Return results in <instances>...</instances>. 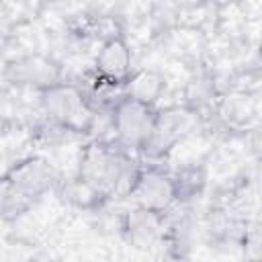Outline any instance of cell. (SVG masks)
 <instances>
[{"mask_svg": "<svg viewBox=\"0 0 262 262\" xmlns=\"http://www.w3.org/2000/svg\"><path fill=\"white\" fill-rule=\"evenodd\" d=\"M2 80L10 88H16V90L39 92V90L63 80V66L49 53L23 51L16 57L4 61Z\"/></svg>", "mask_w": 262, "mask_h": 262, "instance_id": "6", "label": "cell"}, {"mask_svg": "<svg viewBox=\"0 0 262 262\" xmlns=\"http://www.w3.org/2000/svg\"><path fill=\"white\" fill-rule=\"evenodd\" d=\"M168 170H170V178L174 184L176 205H188L205 192L207 182H209V170H207L205 160L178 164L176 168H168Z\"/></svg>", "mask_w": 262, "mask_h": 262, "instance_id": "10", "label": "cell"}, {"mask_svg": "<svg viewBox=\"0 0 262 262\" xmlns=\"http://www.w3.org/2000/svg\"><path fill=\"white\" fill-rule=\"evenodd\" d=\"M125 199L137 209H145L158 215H168L176 205L170 170L164 164L139 162Z\"/></svg>", "mask_w": 262, "mask_h": 262, "instance_id": "5", "label": "cell"}, {"mask_svg": "<svg viewBox=\"0 0 262 262\" xmlns=\"http://www.w3.org/2000/svg\"><path fill=\"white\" fill-rule=\"evenodd\" d=\"M168 90V78L162 70L158 68H137L131 72V76L123 84V94L131 100L149 104V106H160V100L164 98Z\"/></svg>", "mask_w": 262, "mask_h": 262, "instance_id": "9", "label": "cell"}, {"mask_svg": "<svg viewBox=\"0 0 262 262\" xmlns=\"http://www.w3.org/2000/svg\"><path fill=\"white\" fill-rule=\"evenodd\" d=\"M156 106L131 100L123 96L115 108L108 113V131L111 139L117 147L131 156H139L141 147L149 139L154 121H156ZM139 160V158H137Z\"/></svg>", "mask_w": 262, "mask_h": 262, "instance_id": "4", "label": "cell"}, {"mask_svg": "<svg viewBox=\"0 0 262 262\" xmlns=\"http://www.w3.org/2000/svg\"><path fill=\"white\" fill-rule=\"evenodd\" d=\"M164 229H166V215H158L137 207L125 211L119 223V231L127 239V244L139 250H147L158 239H162Z\"/></svg>", "mask_w": 262, "mask_h": 262, "instance_id": "8", "label": "cell"}, {"mask_svg": "<svg viewBox=\"0 0 262 262\" xmlns=\"http://www.w3.org/2000/svg\"><path fill=\"white\" fill-rule=\"evenodd\" d=\"M201 117L182 104L158 106L156 121L149 139L139 151V162L143 164H164L168 156L192 133L199 131Z\"/></svg>", "mask_w": 262, "mask_h": 262, "instance_id": "2", "label": "cell"}, {"mask_svg": "<svg viewBox=\"0 0 262 262\" xmlns=\"http://www.w3.org/2000/svg\"><path fill=\"white\" fill-rule=\"evenodd\" d=\"M39 117L76 133L82 137H92L96 127V115L90 108L84 90L70 80L55 82L37 92Z\"/></svg>", "mask_w": 262, "mask_h": 262, "instance_id": "1", "label": "cell"}, {"mask_svg": "<svg viewBox=\"0 0 262 262\" xmlns=\"http://www.w3.org/2000/svg\"><path fill=\"white\" fill-rule=\"evenodd\" d=\"M0 174L31 209L49 196V192H57L63 178L55 164L43 154H25Z\"/></svg>", "mask_w": 262, "mask_h": 262, "instance_id": "3", "label": "cell"}, {"mask_svg": "<svg viewBox=\"0 0 262 262\" xmlns=\"http://www.w3.org/2000/svg\"><path fill=\"white\" fill-rule=\"evenodd\" d=\"M246 262H260V258H248Z\"/></svg>", "mask_w": 262, "mask_h": 262, "instance_id": "11", "label": "cell"}, {"mask_svg": "<svg viewBox=\"0 0 262 262\" xmlns=\"http://www.w3.org/2000/svg\"><path fill=\"white\" fill-rule=\"evenodd\" d=\"M133 47L125 35V31H119L104 41L98 43V49L92 55V76L123 86L125 80L133 72Z\"/></svg>", "mask_w": 262, "mask_h": 262, "instance_id": "7", "label": "cell"}]
</instances>
